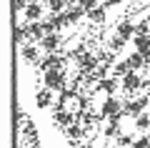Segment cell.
Here are the masks:
<instances>
[{"label": "cell", "instance_id": "obj_6", "mask_svg": "<svg viewBox=\"0 0 150 148\" xmlns=\"http://www.w3.org/2000/svg\"><path fill=\"white\" fill-rule=\"evenodd\" d=\"M65 60L68 58H63V55H58V53H50L45 60H40V70H53V68H65Z\"/></svg>", "mask_w": 150, "mask_h": 148}, {"label": "cell", "instance_id": "obj_18", "mask_svg": "<svg viewBox=\"0 0 150 148\" xmlns=\"http://www.w3.org/2000/svg\"><path fill=\"white\" fill-rule=\"evenodd\" d=\"M135 128L138 131H150V113H140L135 118Z\"/></svg>", "mask_w": 150, "mask_h": 148}, {"label": "cell", "instance_id": "obj_1", "mask_svg": "<svg viewBox=\"0 0 150 148\" xmlns=\"http://www.w3.org/2000/svg\"><path fill=\"white\" fill-rule=\"evenodd\" d=\"M43 83L48 85L50 90H63V88H65V70H63V68L45 70V78H43Z\"/></svg>", "mask_w": 150, "mask_h": 148}, {"label": "cell", "instance_id": "obj_4", "mask_svg": "<svg viewBox=\"0 0 150 148\" xmlns=\"http://www.w3.org/2000/svg\"><path fill=\"white\" fill-rule=\"evenodd\" d=\"M98 60H100V58H95L93 53H83V55L75 58V63H78V68H80L83 73H90V70L98 68Z\"/></svg>", "mask_w": 150, "mask_h": 148}, {"label": "cell", "instance_id": "obj_20", "mask_svg": "<svg viewBox=\"0 0 150 148\" xmlns=\"http://www.w3.org/2000/svg\"><path fill=\"white\" fill-rule=\"evenodd\" d=\"M128 70H133V68H130V63H128V60H118V63L112 65V73L118 75V78H123V75L128 73Z\"/></svg>", "mask_w": 150, "mask_h": 148}, {"label": "cell", "instance_id": "obj_3", "mask_svg": "<svg viewBox=\"0 0 150 148\" xmlns=\"http://www.w3.org/2000/svg\"><path fill=\"white\" fill-rule=\"evenodd\" d=\"M118 113H123V106H120L118 98H105V103H103L100 108V118H110V116H118Z\"/></svg>", "mask_w": 150, "mask_h": 148}, {"label": "cell", "instance_id": "obj_28", "mask_svg": "<svg viewBox=\"0 0 150 148\" xmlns=\"http://www.w3.org/2000/svg\"><path fill=\"white\" fill-rule=\"evenodd\" d=\"M120 0H105V8H110V5H118Z\"/></svg>", "mask_w": 150, "mask_h": 148}, {"label": "cell", "instance_id": "obj_25", "mask_svg": "<svg viewBox=\"0 0 150 148\" xmlns=\"http://www.w3.org/2000/svg\"><path fill=\"white\" fill-rule=\"evenodd\" d=\"M123 45H125V40H123L120 35H118V38H112V43H110V48H112V50H120Z\"/></svg>", "mask_w": 150, "mask_h": 148}, {"label": "cell", "instance_id": "obj_9", "mask_svg": "<svg viewBox=\"0 0 150 148\" xmlns=\"http://www.w3.org/2000/svg\"><path fill=\"white\" fill-rule=\"evenodd\" d=\"M58 45H60V35H58V33H48V35L40 40V48H45L48 53H55Z\"/></svg>", "mask_w": 150, "mask_h": 148}, {"label": "cell", "instance_id": "obj_19", "mask_svg": "<svg viewBox=\"0 0 150 148\" xmlns=\"http://www.w3.org/2000/svg\"><path fill=\"white\" fill-rule=\"evenodd\" d=\"M55 123L70 126V123H75V116H70V113H65V111H55Z\"/></svg>", "mask_w": 150, "mask_h": 148}, {"label": "cell", "instance_id": "obj_14", "mask_svg": "<svg viewBox=\"0 0 150 148\" xmlns=\"http://www.w3.org/2000/svg\"><path fill=\"white\" fill-rule=\"evenodd\" d=\"M65 15H68V23H78L80 18H88V10H85L83 5H78V8H70Z\"/></svg>", "mask_w": 150, "mask_h": 148}, {"label": "cell", "instance_id": "obj_32", "mask_svg": "<svg viewBox=\"0 0 150 148\" xmlns=\"http://www.w3.org/2000/svg\"><path fill=\"white\" fill-rule=\"evenodd\" d=\"M148 136H150V133H148Z\"/></svg>", "mask_w": 150, "mask_h": 148}, {"label": "cell", "instance_id": "obj_24", "mask_svg": "<svg viewBox=\"0 0 150 148\" xmlns=\"http://www.w3.org/2000/svg\"><path fill=\"white\" fill-rule=\"evenodd\" d=\"M130 148H150V136H145V138H138V141H135Z\"/></svg>", "mask_w": 150, "mask_h": 148}, {"label": "cell", "instance_id": "obj_7", "mask_svg": "<svg viewBox=\"0 0 150 148\" xmlns=\"http://www.w3.org/2000/svg\"><path fill=\"white\" fill-rule=\"evenodd\" d=\"M135 33H138V25H133L130 20H123V23L118 25V35L123 38V40H133Z\"/></svg>", "mask_w": 150, "mask_h": 148}, {"label": "cell", "instance_id": "obj_29", "mask_svg": "<svg viewBox=\"0 0 150 148\" xmlns=\"http://www.w3.org/2000/svg\"><path fill=\"white\" fill-rule=\"evenodd\" d=\"M65 3H68V5H73V3H75V0H65Z\"/></svg>", "mask_w": 150, "mask_h": 148}, {"label": "cell", "instance_id": "obj_26", "mask_svg": "<svg viewBox=\"0 0 150 148\" xmlns=\"http://www.w3.org/2000/svg\"><path fill=\"white\" fill-rule=\"evenodd\" d=\"M118 143H120V146H133L135 141H133V136H120V138H118Z\"/></svg>", "mask_w": 150, "mask_h": 148}, {"label": "cell", "instance_id": "obj_2", "mask_svg": "<svg viewBox=\"0 0 150 148\" xmlns=\"http://www.w3.org/2000/svg\"><path fill=\"white\" fill-rule=\"evenodd\" d=\"M148 106H150V98H148V95H140V98H135V101H125V103H123V113L138 118Z\"/></svg>", "mask_w": 150, "mask_h": 148}, {"label": "cell", "instance_id": "obj_13", "mask_svg": "<svg viewBox=\"0 0 150 148\" xmlns=\"http://www.w3.org/2000/svg\"><path fill=\"white\" fill-rule=\"evenodd\" d=\"M98 88H100V90H105L108 95H112L115 90H118V75H115V78H103L100 83H98Z\"/></svg>", "mask_w": 150, "mask_h": 148}, {"label": "cell", "instance_id": "obj_30", "mask_svg": "<svg viewBox=\"0 0 150 148\" xmlns=\"http://www.w3.org/2000/svg\"><path fill=\"white\" fill-rule=\"evenodd\" d=\"M75 148H90V146H75Z\"/></svg>", "mask_w": 150, "mask_h": 148}, {"label": "cell", "instance_id": "obj_8", "mask_svg": "<svg viewBox=\"0 0 150 148\" xmlns=\"http://www.w3.org/2000/svg\"><path fill=\"white\" fill-rule=\"evenodd\" d=\"M35 106L38 108H50V106H53V95H50L48 85H45L43 90H38V93H35Z\"/></svg>", "mask_w": 150, "mask_h": 148}, {"label": "cell", "instance_id": "obj_22", "mask_svg": "<svg viewBox=\"0 0 150 148\" xmlns=\"http://www.w3.org/2000/svg\"><path fill=\"white\" fill-rule=\"evenodd\" d=\"M138 33H140V35H150V18L138 23Z\"/></svg>", "mask_w": 150, "mask_h": 148}, {"label": "cell", "instance_id": "obj_15", "mask_svg": "<svg viewBox=\"0 0 150 148\" xmlns=\"http://www.w3.org/2000/svg\"><path fill=\"white\" fill-rule=\"evenodd\" d=\"M133 43H135V50H140V53L150 50V35H140V33H135Z\"/></svg>", "mask_w": 150, "mask_h": 148}, {"label": "cell", "instance_id": "obj_5", "mask_svg": "<svg viewBox=\"0 0 150 148\" xmlns=\"http://www.w3.org/2000/svg\"><path fill=\"white\" fill-rule=\"evenodd\" d=\"M120 80H123V88L128 90V93H133V90L143 88V78H140V75L135 73V70H128V73H125Z\"/></svg>", "mask_w": 150, "mask_h": 148}, {"label": "cell", "instance_id": "obj_17", "mask_svg": "<svg viewBox=\"0 0 150 148\" xmlns=\"http://www.w3.org/2000/svg\"><path fill=\"white\" fill-rule=\"evenodd\" d=\"M23 60H25V63H35L38 60V48L35 45H25L23 48Z\"/></svg>", "mask_w": 150, "mask_h": 148}, {"label": "cell", "instance_id": "obj_10", "mask_svg": "<svg viewBox=\"0 0 150 148\" xmlns=\"http://www.w3.org/2000/svg\"><path fill=\"white\" fill-rule=\"evenodd\" d=\"M25 18L28 20H40V18H43V5L35 3V0H30L25 5Z\"/></svg>", "mask_w": 150, "mask_h": 148}, {"label": "cell", "instance_id": "obj_11", "mask_svg": "<svg viewBox=\"0 0 150 148\" xmlns=\"http://www.w3.org/2000/svg\"><path fill=\"white\" fill-rule=\"evenodd\" d=\"M88 20L90 23H105V5H95V8H90L88 10Z\"/></svg>", "mask_w": 150, "mask_h": 148}, {"label": "cell", "instance_id": "obj_27", "mask_svg": "<svg viewBox=\"0 0 150 148\" xmlns=\"http://www.w3.org/2000/svg\"><path fill=\"white\" fill-rule=\"evenodd\" d=\"M78 3H80L85 10H90V8H95V5H98V0H78Z\"/></svg>", "mask_w": 150, "mask_h": 148}, {"label": "cell", "instance_id": "obj_31", "mask_svg": "<svg viewBox=\"0 0 150 148\" xmlns=\"http://www.w3.org/2000/svg\"><path fill=\"white\" fill-rule=\"evenodd\" d=\"M148 98H150V93H148Z\"/></svg>", "mask_w": 150, "mask_h": 148}, {"label": "cell", "instance_id": "obj_16", "mask_svg": "<svg viewBox=\"0 0 150 148\" xmlns=\"http://www.w3.org/2000/svg\"><path fill=\"white\" fill-rule=\"evenodd\" d=\"M128 63H130V68H133V70H140L145 65V55L140 53V50H135V53L128 55Z\"/></svg>", "mask_w": 150, "mask_h": 148}, {"label": "cell", "instance_id": "obj_23", "mask_svg": "<svg viewBox=\"0 0 150 148\" xmlns=\"http://www.w3.org/2000/svg\"><path fill=\"white\" fill-rule=\"evenodd\" d=\"M63 5H65V0H48V8L53 13H60V10H63Z\"/></svg>", "mask_w": 150, "mask_h": 148}, {"label": "cell", "instance_id": "obj_21", "mask_svg": "<svg viewBox=\"0 0 150 148\" xmlns=\"http://www.w3.org/2000/svg\"><path fill=\"white\" fill-rule=\"evenodd\" d=\"M28 38H30V30H28L25 25H20V28H15V43H25Z\"/></svg>", "mask_w": 150, "mask_h": 148}, {"label": "cell", "instance_id": "obj_12", "mask_svg": "<svg viewBox=\"0 0 150 148\" xmlns=\"http://www.w3.org/2000/svg\"><path fill=\"white\" fill-rule=\"evenodd\" d=\"M83 136H85V131H83L80 123H70V126H68V138H70V143H73V146L80 141Z\"/></svg>", "mask_w": 150, "mask_h": 148}]
</instances>
